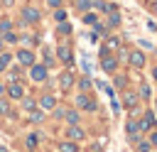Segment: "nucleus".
<instances>
[{"instance_id": "f257e3e1", "label": "nucleus", "mask_w": 157, "mask_h": 152, "mask_svg": "<svg viewBox=\"0 0 157 152\" xmlns=\"http://www.w3.org/2000/svg\"><path fill=\"white\" fill-rule=\"evenodd\" d=\"M15 59H17V64H20L22 69H29V66L34 64V51L27 49V47H20L17 54H15Z\"/></svg>"}, {"instance_id": "f03ea898", "label": "nucleus", "mask_w": 157, "mask_h": 152, "mask_svg": "<svg viewBox=\"0 0 157 152\" xmlns=\"http://www.w3.org/2000/svg\"><path fill=\"white\" fill-rule=\"evenodd\" d=\"M27 71H29V78H32V81H37V83L47 81V76H49V69H47L44 64H32Z\"/></svg>"}, {"instance_id": "7ed1b4c3", "label": "nucleus", "mask_w": 157, "mask_h": 152, "mask_svg": "<svg viewBox=\"0 0 157 152\" xmlns=\"http://www.w3.org/2000/svg\"><path fill=\"white\" fill-rule=\"evenodd\" d=\"M5 96H7L10 101H20V98L25 96V88H22V83H20V81H7Z\"/></svg>"}, {"instance_id": "20e7f679", "label": "nucleus", "mask_w": 157, "mask_h": 152, "mask_svg": "<svg viewBox=\"0 0 157 152\" xmlns=\"http://www.w3.org/2000/svg\"><path fill=\"white\" fill-rule=\"evenodd\" d=\"M39 17H42V15H39V10H37V7H29V5H27V7H22V20H25V22L37 25V22H39Z\"/></svg>"}, {"instance_id": "39448f33", "label": "nucleus", "mask_w": 157, "mask_h": 152, "mask_svg": "<svg viewBox=\"0 0 157 152\" xmlns=\"http://www.w3.org/2000/svg\"><path fill=\"white\" fill-rule=\"evenodd\" d=\"M76 108H81V110H96V101L88 98L86 93H78L76 96Z\"/></svg>"}, {"instance_id": "423d86ee", "label": "nucleus", "mask_w": 157, "mask_h": 152, "mask_svg": "<svg viewBox=\"0 0 157 152\" xmlns=\"http://www.w3.org/2000/svg\"><path fill=\"white\" fill-rule=\"evenodd\" d=\"M56 54H59V59H61L66 66H71V64H74V54H71V47L61 44V47H56Z\"/></svg>"}, {"instance_id": "0eeeda50", "label": "nucleus", "mask_w": 157, "mask_h": 152, "mask_svg": "<svg viewBox=\"0 0 157 152\" xmlns=\"http://www.w3.org/2000/svg\"><path fill=\"white\" fill-rule=\"evenodd\" d=\"M37 108H39V110H54V108H56V98L47 93V96H42V98L37 101Z\"/></svg>"}, {"instance_id": "6e6552de", "label": "nucleus", "mask_w": 157, "mask_h": 152, "mask_svg": "<svg viewBox=\"0 0 157 152\" xmlns=\"http://www.w3.org/2000/svg\"><path fill=\"white\" fill-rule=\"evenodd\" d=\"M101 66H103V71H108V74H113V71H115V66H118V61H115L113 56H108V54H103V56H101Z\"/></svg>"}, {"instance_id": "1a4fd4ad", "label": "nucleus", "mask_w": 157, "mask_h": 152, "mask_svg": "<svg viewBox=\"0 0 157 152\" xmlns=\"http://www.w3.org/2000/svg\"><path fill=\"white\" fill-rule=\"evenodd\" d=\"M74 83H76L74 74H71V71H61V76H59V86H61V88H71Z\"/></svg>"}, {"instance_id": "9d476101", "label": "nucleus", "mask_w": 157, "mask_h": 152, "mask_svg": "<svg viewBox=\"0 0 157 152\" xmlns=\"http://www.w3.org/2000/svg\"><path fill=\"white\" fill-rule=\"evenodd\" d=\"M66 137L74 140V142H76V140H83V130H81L78 125H69V127H66Z\"/></svg>"}, {"instance_id": "9b49d317", "label": "nucleus", "mask_w": 157, "mask_h": 152, "mask_svg": "<svg viewBox=\"0 0 157 152\" xmlns=\"http://www.w3.org/2000/svg\"><path fill=\"white\" fill-rule=\"evenodd\" d=\"M128 59H130V64L137 66V69L145 66V54H142V51H132V54H128Z\"/></svg>"}, {"instance_id": "f8f14e48", "label": "nucleus", "mask_w": 157, "mask_h": 152, "mask_svg": "<svg viewBox=\"0 0 157 152\" xmlns=\"http://www.w3.org/2000/svg\"><path fill=\"white\" fill-rule=\"evenodd\" d=\"M27 120H29V123H42V120H44V113H42L39 108H32V110H27Z\"/></svg>"}, {"instance_id": "ddd939ff", "label": "nucleus", "mask_w": 157, "mask_h": 152, "mask_svg": "<svg viewBox=\"0 0 157 152\" xmlns=\"http://www.w3.org/2000/svg\"><path fill=\"white\" fill-rule=\"evenodd\" d=\"M59 152H78V145L74 140H64V142H59Z\"/></svg>"}, {"instance_id": "4468645a", "label": "nucleus", "mask_w": 157, "mask_h": 152, "mask_svg": "<svg viewBox=\"0 0 157 152\" xmlns=\"http://www.w3.org/2000/svg\"><path fill=\"white\" fill-rule=\"evenodd\" d=\"M10 61H12V54H10V51H0V69H2V71H7Z\"/></svg>"}, {"instance_id": "2eb2a0df", "label": "nucleus", "mask_w": 157, "mask_h": 152, "mask_svg": "<svg viewBox=\"0 0 157 152\" xmlns=\"http://www.w3.org/2000/svg\"><path fill=\"white\" fill-rule=\"evenodd\" d=\"M5 115H10V98L7 96L0 98V118H5Z\"/></svg>"}, {"instance_id": "dca6fc26", "label": "nucleus", "mask_w": 157, "mask_h": 152, "mask_svg": "<svg viewBox=\"0 0 157 152\" xmlns=\"http://www.w3.org/2000/svg\"><path fill=\"white\" fill-rule=\"evenodd\" d=\"M64 118H66V123H69V125H78V110H66V113H64Z\"/></svg>"}, {"instance_id": "f3484780", "label": "nucleus", "mask_w": 157, "mask_h": 152, "mask_svg": "<svg viewBox=\"0 0 157 152\" xmlns=\"http://www.w3.org/2000/svg\"><path fill=\"white\" fill-rule=\"evenodd\" d=\"M152 125H155V115H152V113H147V115L142 118V123H140V130H150Z\"/></svg>"}, {"instance_id": "a211bd4d", "label": "nucleus", "mask_w": 157, "mask_h": 152, "mask_svg": "<svg viewBox=\"0 0 157 152\" xmlns=\"http://www.w3.org/2000/svg\"><path fill=\"white\" fill-rule=\"evenodd\" d=\"M20 101H22V110H32V108H37V101H34V98H25V96H22Z\"/></svg>"}, {"instance_id": "6ab92c4d", "label": "nucleus", "mask_w": 157, "mask_h": 152, "mask_svg": "<svg viewBox=\"0 0 157 152\" xmlns=\"http://www.w3.org/2000/svg\"><path fill=\"white\" fill-rule=\"evenodd\" d=\"M25 142H27V150H34V147H37V142H39V135H37V132H32V135H27V140H25Z\"/></svg>"}, {"instance_id": "aec40b11", "label": "nucleus", "mask_w": 157, "mask_h": 152, "mask_svg": "<svg viewBox=\"0 0 157 152\" xmlns=\"http://www.w3.org/2000/svg\"><path fill=\"white\" fill-rule=\"evenodd\" d=\"M56 32L64 37V34H71V25L69 22H59V27H56Z\"/></svg>"}, {"instance_id": "412c9836", "label": "nucleus", "mask_w": 157, "mask_h": 152, "mask_svg": "<svg viewBox=\"0 0 157 152\" xmlns=\"http://www.w3.org/2000/svg\"><path fill=\"white\" fill-rule=\"evenodd\" d=\"M118 47H120V39L118 37H108L105 39V49H118Z\"/></svg>"}, {"instance_id": "4be33fe9", "label": "nucleus", "mask_w": 157, "mask_h": 152, "mask_svg": "<svg viewBox=\"0 0 157 152\" xmlns=\"http://www.w3.org/2000/svg\"><path fill=\"white\" fill-rule=\"evenodd\" d=\"M125 130H128V135H130V137H135V135H137V130H140V123H132V120H130Z\"/></svg>"}, {"instance_id": "5701e85b", "label": "nucleus", "mask_w": 157, "mask_h": 152, "mask_svg": "<svg viewBox=\"0 0 157 152\" xmlns=\"http://www.w3.org/2000/svg\"><path fill=\"white\" fill-rule=\"evenodd\" d=\"M123 101H125V105H128V108H132V105L137 103V96H135V93H125V98H123Z\"/></svg>"}, {"instance_id": "b1692460", "label": "nucleus", "mask_w": 157, "mask_h": 152, "mask_svg": "<svg viewBox=\"0 0 157 152\" xmlns=\"http://www.w3.org/2000/svg\"><path fill=\"white\" fill-rule=\"evenodd\" d=\"M108 25H110V27H115V25H120V15H118L115 10L110 12V17H108Z\"/></svg>"}, {"instance_id": "393cba45", "label": "nucleus", "mask_w": 157, "mask_h": 152, "mask_svg": "<svg viewBox=\"0 0 157 152\" xmlns=\"http://www.w3.org/2000/svg\"><path fill=\"white\" fill-rule=\"evenodd\" d=\"M12 29V22L10 20H0V34H5V32H10Z\"/></svg>"}, {"instance_id": "a878e982", "label": "nucleus", "mask_w": 157, "mask_h": 152, "mask_svg": "<svg viewBox=\"0 0 157 152\" xmlns=\"http://www.w3.org/2000/svg\"><path fill=\"white\" fill-rule=\"evenodd\" d=\"M78 88H81V91H88V88H91V78H86V76L78 78Z\"/></svg>"}, {"instance_id": "bb28decb", "label": "nucleus", "mask_w": 157, "mask_h": 152, "mask_svg": "<svg viewBox=\"0 0 157 152\" xmlns=\"http://www.w3.org/2000/svg\"><path fill=\"white\" fill-rule=\"evenodd\" d=\"M83 22H86V25H96L98 20H96V15H93V12H86V15H83Z\"/></svg>"}, {"instance_id": "cd10ccee", "label": "nucleus", "mask_w": 157, "mask_h": 152, "mask_svg": "<svg viewBox=\"0 0 157 152\" xmlns=\"http://www.w3.org/2000/svg\"><path fill=\"white\" fill-rule=\"evenodd\" d=\"M54 17H56V22H64V20H66V12H64L61 7H56V12H54Z\"/></svg>"}, {"instance_id": "c85d7f7f", "label": "nucleus", "mask_w": 157, "mask_h": 152, "mask_svg": "<svg viewBox=\"0 0 157 152\" xmlns=\"http://www.w3.org/2000/svg\"><path fill=\"white\" fill-rule=\"evenodd\" d=\"M137 150H140V152H147V150H150V142H137Z\"/></svg>"}, {"instance_id": "c756f323", "label": "nucleus", "mask_w": 157, "mask_h": 152, "mask_svg": "<svg viewBox=\"0 0 157 152\" xmlns=\"http://www.w3.org/2000/svg\"><path fill=\"white\" fill-rule=\"evenodd\" d=\"M115 86L123 88V86H125V76H118V78H115Z\"/></svg>"}, {"instance_id": "7c9ffc66", "label": "nucleus", "mask_w": 157, "mask_h": 152, "mask_svg": "<svg viewBox=\"0 0 157 152\" xmlns=\"http://www.w3.org/2000/svg\"><path fill=\"white\" fill-rule=\"evenodd\" d=\"M49 7H61V0H47Z\"/></svg>"}, {"instance_id": "2f4dec72", "label": "nucleus", "mask_w": 157, "mask_h": 152, "mask_svg": "<svg viewBox=\"0 0 157 152\" xmlns=\"http://www.w3.org/2000/svg\"><path fill=\"white\" fill-rule=\"evenodd\" d=\"M0 2H2V7H12L15 5V0H0Z\"/></svg>"}, {"instance_id": "473e14b6", "label": "nucleus", "mask_w": 157, "mask_h": 152, "mask_svg": "<svg viewBox=\"0 0 157 152\" xmlns=\"http://www.w3.org/2000/svg\"><path fill=\"white\" fill-rule=\"evenodd\" d=\"M5 88H7V83H2V81H0V98L5 96Z\"/></svg>"}, {"instance_id": "72a5a7b5", "label": "nucleus", "mask_w": 157, "mask_h": 152, "mask_svg": "<svg viewBox=\"0 0 157 152\" xmlns=\"http://www.w3.org/2000/svg\"><path fill=\"white\" fill-rule=\"evenodd\" d=\"M150 145H157V132L152 135V142H150Z\"/></svg>"}, {"instance_id": "f704fd0d", "label": "nucleus", "mask_w": 157, "mask_h": 152, "mask_svg": "<svg viewBox=\"0 0 157 152\" xmlns=\"http://www.w3.org/2000/svg\"><path fill=\"white\" fill-rule=\"evenodd\" d=\"M152 76H155V78H157V69H155V71H152Z\"/></svg>"}, {"instance_id": "c9c22d12", "label": "nucleus", "mask_w": 157, "mask_h": 152, "mask_svg": "<svg viewBox=\"0 0 157 152\" xmlns=\"http://www.w3.org/2000/svg\"><path fill=\"white\" fill-rule=\"evenodd\" d=\"M0 7H2V2H0Z\"/></svg>"}]
</instances>
